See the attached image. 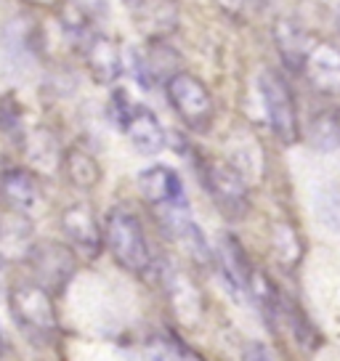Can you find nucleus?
I'll use <instances>...</instances> for the list:
<instances>
[{
  "label": "nucleus",
  "mask_w": 340,
  "mask_h": 361,
  "mask_svg": "<svg viewBox=\"0 0 340 361\" xmlns=\"http://www.w3.org/2000/svg\"><path fill=\"white\" fill-rule=\"evenodd\" d=\"M24 149H27V159L35 173H54L64 157L59 138L48 128H35L24 135Z\"/></svg>",
  "instance_id": "nucleus-17"
},
{
  "label": "nucleus",
  "mask_w": 340,
  "mask_h": 361,
  "mask_svg": "<svg viewBox=\"0 0 340 361\" xmlns=\"http://www.w3.org/2000/svg\"><path fill=\"white\" fill-rule=\"evenodd\" d=\"M133 106L136 104L130 102V96L125 93V90H114L112 93V102H109V112H112V120L120 128H125V123H128V117H130V112H133Z\"/></svg>",
  "instance_id": "nucleus-26"
},
{
  "label": "nucleus",
  "mask_w": 340,
  "mask_h": 361,
  "mask_svg": "<svg viewBox=\"0 0 340 361\" xmlns=\"http://www.w3.org/2000/svg\"><path fill=\"white\" fill-rule=\"evenodd\" d=\"M85 67L99 85H112L123 75V54L120 45L107 35H93L85 43Z\"/></svg>",
  "instance_id": "nucleus-11"
},
{
  "label": "nucleus",
  "mask_w": 340,
  "mask_h": 361,
  "mask_svg": "<svg viewBox=\"0 0 340 361\" xmlns=\"http://www.w3.org/2000/svg\"><path fill=\"white\" fill-rule=\"evenodd\" d=\"M176 0H141L136 6V27L149 43H162L178 30Z\"/></svg>",
  "instance_id": "nucleus-9"
},
{
  "label": "nucleus",
  "mask_w": 340,
  "mask_h": 361,
  "mask_svg": "<svg viewBox=\"0 0 340 361\" xmlns=\"http://www.w3.org/2000/svg\"><path fill=\"white\" fill-rule=\"evenodd\" d=\"M24 3H30V6H43V8H48V6H59L61 0H24Z\"/></svg>",
  "instance_id": "nucleus-29"
},
{
  "label": "nucleus",
  "mask_w": 340,
  "mask_h": 361,
  "mask_svg": "<svg viewBox=\"0 0 340 361\" xmlns=\"http://www.w3.org/2000/svg\"><path fill=\"white\" fill-rule=\"evenodd\" d=\"M32 226L24 218V213L16 210V215L6 218L0 224V255L11 258H27L32 250Z\"/></svg>",
  "instance_id": "nucleus-18"
},
{
  "label": "nucleus",
  "mask_w": 340,
  "mask_h": 361,
  "mask_svg": "<svg viewBox=\"0 0 340 361\" xmlns=\"http://www.w3.org/2000/svg\"><path fill=\"white\" fill-rule=\"evenodd\" d=\"M317 218L329 231H340V192L335 186H324L317 197Z\"/></svg>",
  "instance_id": "nucleus-23"
},
{
  "label": "nucleus",
  "mask_w": 340,
  "mask_h": 361,
  "mask_svg": "<svg viewBox=\"0 0 340 361\" xmlns=\"http://www.w3.org/2000/svg\"><path fill=\"white\" fill-rule=\"evenodd\" d=\"M0 133L11 135L16 141L24 138V109L13 93L0 96Z\"/></svg>",
  "instance_id": "nucleus-22"
},
{
  "label": "nucleus",
  "mask_w": 340,
  "mask_h": 361,
  "mask_svg": "<svg viewBox=\"0 0 340 361\" xmlns=\"http://www.w3.org/2000/svg\"><path fill=\"white\" fill-rule=\"evenodd\" d=\"M272 245L284 269H295L303 260V252H306L300 231L290 221H277L272 226Z\"/></svg>",
  "instance_id": "nucleus-20"
},
{
  "label": "nucleus",
  "mask_w": 340,
  "mask_h": 361,
  "mask_svg": "<svg viewBox=\"0 0 340 361\" xmlns=\"http://www.w3.org/2000/svg\"><path fill=\"white\" fill-rule=\"evenodd\" d=\"M165 293L173 316L181 324H197L202 316V293L183 271H170L165 276Z\"/></svg>",
  "instance_id": "nucleus-13"
},
{
  "label": "nucleus",
  "mask_w": 340,
  "mask_h": 361,
  "mask_svg": "<svg viewBox=\"0 0 340 361\" xmlns=\"http://www.w3.org/2000/svg\"><path fill=\"white\" fill-rule=\"evenodd\" d=\"M216 3L226 13H231V16H237V13L242 11V6H245V0H216Z\"/></svg>",
  "instance_id": "nucleus-27"
},
{
  "label": "nucleus",
  "mask_w": 340,
  "mask_h": 361,
  "mask_svg": "<svg viewBox=\"0 0 340 361\" xmlns=\"http://www.w3.org/2000/svg\"><path fill=\"white\" fill-rule=\"evenodd\" d=\"M0 189L3 197L8 200L13 210H19L24 215H32L40 204H43V189L40 180L32 170L27 168H8L0 178Z\"/></svg>",
  "instance_id": "nucleus-12"
},
{
  "label": "nucleus",
  "mask_w": 340,
  "mask_h": 361,
  "mask_svg": "<svg viewBox=\"0 0 340 361\" xmlns=\"http://www.w3.org/2000/svg\"><path fill=\"white\" fill-rule=\"evenodd\" d=\"M200 178L216 207L226 215L229 221H242L250 210L248 186L239 176V170L224 159H200Z\"/></svg>",
  "instance_id": "nucleus-3"
},
{
  "label": "nucleus",
  "mask_w": 340,
  "mask_h": 361,
  "mask_svg": "<svg viewBox=\"0 0 340 361\" xmlns=\"http://www.w3.org/2000/svg\"><path fill=\"white\" fill-rule=\"evenodd\" d=\"M338 27H340V13H338Z\"/></svg>",
  "instance_id": "nucleus-31"
},
{
  "label": "nucleus",
  "mask_w": 340,
  "mask_h": 361,
  "mask_svg": "<svg viewBox=\"0 0 340 361\" xmlns=\"http://www.w3.org/2000/svg\"><path fill=\"white\" fill-rule=\"evenodd\" d=\"M138 192L154 207H173L183 204V186L181 178L165 165H154L138 173Z\"/></svg>",
  "instance_id": "nucleus-10"
},
{
  "label": "nucleus",
  "mask_w": 340,
  "mask_h": 361,
  "mask_svg": "<svg viewBox=\"0 0 340 361\" xmlns=\"http://www.w3.org/2000/svg\"><path fill=\"white\" fill-rule=\"evenodd\" d=\"M303 75L317 93L329 99L340 96V51L332 43H314L303 64Z\"/></svg>",
  "instance_id": "nucleus-8"
},
{
  "label": "nucleus",
  "mask_w": 340,
  "mask_h": 361,
  "mask_svg": "<svg viewBox=\"0 0 340 361\" xmlns=\"http://www.w3.org/2000/svg\"><path fill=\"white\" fill-rule=\"evenodd\" d=\"M245 356H248V359H269V356H274V353H266V350H261V348H253V350H248Z\"/></svg>",
  "instance_id": "nucleus-28"
},
{
  "label": "nucleus",
  "mask_w": 340,
  "mask_h": 361,
  "mask_svg": "<svg viewBox=\"0 0 340 361\" xmlns=\"http://www.w3.org/2000/svg\"><path fill=\"white\" fill-rule=\"evenodd\" d=\"M123 130L128 133L130 144L141 154H159L168 144V135H165V128L157 120V114L149 112L147 106H141V104L133 106V112H130Z\"/></svg>",
  "instance_id": "nucleus-15"
},
{
  "label": "nucleus",
  "mask_w": 340,
  "mask_h": 361,
  "mask_svg": "<svg viewBox=\"0 0 340 361\" xmlns=\"http://www.w3.org/2000/svg\"><path fill=\"white\" fill-rule=\"evenodd\" d=\"M27 258L32 266L35 282L43 284L51 295L64 293L75 276V271H78L75 250L61 245V242H35Z\"/></svg>",
  "instance_id": "nucleus-5"
},
{
  "label": "nucleus",
  "mask_w": 340,
  "mask_h": 361,
  "mask_svg": "<svg viewBox=\"0 0 340 361\" xmlns=\"http://www.w3.org/2000/svg\"><path fill=\"white\" fill-rule=\"evenodd\" d=\"M261 96L263 104H266V114H269L274 135L282 144H295L300 138V128H298V109H295V99L290 85L277 72H263Z\"/></svg>",
  "instance_id": "nucleus-6"
},
{
  "label": "nucleus",
  "mask_w": 340,
  "mask_h": 361,
  "mask_svg": "<svg viewBox=\"0 0 340 361\" xmlns=\"http://www.w3.org/2000/svg\"><path fill=\"white\" fill-rule=\"evenodd\" d=\"M0 263H3V255H0Z\"/></svg>",
  "instance_id": "nucleus-32"
},
{
  "label": "nucleus",
  "mask_w": 340,
  "mask_h": 361,
  "mask_svg": "<svg viewBox=\"0 0 340 361\" xmlns=\"http://www.w3.org/2000/svg\"><path fill=\"white\" fill-rule=\"evenodd\" d=\"M104 245L109 247L112 258L130 274H147L152 269V250L147 245L144 226L130 210L114 207L104 224Z\"/></svg>",
  "instance_id": "nucleus-2"
},
{
  "label": "nucleus",
  "mask_w": 340,
  "mask_h": 361,
  "mask_svg": "<svg viewBox=\"0 0 340 361\" xmlns=\"http://www.w3.org/2000/svg\"><path fill=\"white\" fill-rule=\"evenodd\" d=\"M279 322H284L287 327L293 329V335L295 340L303 345V348H317V345H322L319 343V335H317V329H314V324L306 319V314L298 308V305L293 303V300H287V298H282V314H279Z\"/></svg>",
  "instance_id": "nucleus-21"
},
{
  "label": "nucleus",
  "mask_w": 340,
  "mask_h": 361,
  "mask_svg": "<svg viewBox=\"0 0 340 361\" xmlns=\"http://www.w3.org/2000/svg\"><path fill=\"white\" fill-rule=\"evenodd\" d=\"M61 168L67 173L69 183H75L78 189H93L102 180V168L93 154H88L85 149L72 147L64 152L61 157Z\"/></svg>",
  "instance_id": "nucleus-19"
},
{
  "label": "nucleus",
  "mask_w": 340,
  "mask_h": 361,
  "mask_svg": "<svg viewBox=\"0 0 340 361\" xmlns=\"http://www.w3.org/2000/svg\"><path fill=\"white\" fill-rule=\"evenodd\" d=\"M216 263L226 284L231 287V293L245 295L250 290V282H253V266H250L245 250L231 234H224L221 242H218L216 250Z\"/></svg>",
  "instance_id": "nucleus-14"
},
{
  "label": "nucleus",
  "mask_w": 340,
  "mask_h": 361,
  "mask_svg": "<svg viewBox=\"0 0 340 361\" xmlns=\"http://www.w3.org/2000/svg\"><path fill=\"white\" fill-rule=\"evenodd\" d=\"M274 43H277V51L287 67L293 72H303V64H306V56L311 51V37L308 32L293 19H279L277 27H274Z\"/></svg>",
  "instance_id": "nucleus-16"
},
{
  "label": "nucleus",
  "mask_w": 340,
  "mask_h": 361,
  "mask_svg": "<svg viewBox=\"0 0 340 361\" xmlns=\"http://www.w3.org/2000/svg\"><path fill=\"white\" fill-rule=\"evenodd\" d=\"M147 356H152V359H189L197 353L183 348V343H178L173 335H157L147 343Z\"/></svg>",
  "instance_id": "nucleus-25"
},
{
  "label": "nucleus",
  "mask_w": 340,
  "mask_h": 361,
  "mask_svg": "<svg viewBox=\"0 0 340 361\" xmlns=\"http://www.w3.org/2000/svg\"><path fill=\"white\" fill-rule=\"evenodd\" d=\"M123 3H125V6H130V8H136L141 0H123Z\"/></svg>",
  "instance_id": "nucleus-30"
},
{
  "label": "nucleus",
  "mask_w": 340,
  "mask_h": 361,
  "mask_svg": "<svg viewBox=\"0 0 340 361\" xmlns=\"http://www.w3.org/2000/svg\"><path fill=\"white\" fill-rule=\"evenodd\" d=\"M168 99L192 130H207L216 117V104L200 80L189 72H176L168 78Z\"/></svg>",
  "instance_id": "nucleus-4"
},
{
  "label": "nucleus",
  "mask_w": 340,
  "mask_h": 361,
  "mask_svg": "<svg viewBox=\"0 0 340 361\" xmlns=\"http://www.w3.org/2000/svg\"><path fill=\"white\" fill-rule=\"evenodd\" d=\"M61 231H64V237L72 242V247L78 250L80 255L99 258V252L104 247V234L99 228V221L93 215L91 204H69L67 210L61 213Z\"/></svg>",
  "instance_id": "nucleus-7"
},
{
  "label": "nucleus",
  "mask_w": 340,
  "mask_h": 361,
  "mask_svg": "<svg viewBox=\"0 0 340 361\" xmlns=\"http://www.w3.org/2000/svg\"><path fill=\"white\" fill-rule=\"evenodd\" d=\"M311 138L322 152H332L340 147V120L335 114H322L311 125Z\"/></svg>",
  "instance_id": "nucleus-24"
},
{
  "label": "nucleus",
  "mask_w": 340,
  "mask_h": 361,
  "mask_svg": "<svg viewBox=\"0 0 340 361\" xmlns=\"http://www.w3.org/2000/svg\"><path fill=\"white\" fill-rule=\"evenodd\" d=\"M8 311H11L16 327L35 343H48L56 335V305H54V295L48 293L43 284H16L8 295Z\"/></svg>",
  "instance_id": "nucleus-1"
}]
</instances>
